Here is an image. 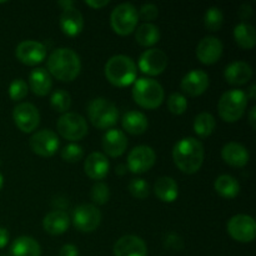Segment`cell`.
<instances>
[{
	"label": "cell",
	"mask_w": 256,
	"mask_h": 256,
	"mask_svg": "<svg viewBox=\"0 0 256 256\" xmlns=\"http://www.w3.org/2000/svg\"><path fill=\"white\" fill-rule=\"evenodd\" d=\"M205 158L204 145L195 138H182L172 149V159L180 172L195 174L202 166Z\"/></svg>",
	"instance_id": "cell-1"
},
{
	"label": "cell",
	"mask_w": 256,
	"mask_h": 256,
	"mask_svg": "<svg viewBox=\"0 0 256 256\" xmlns=\"http://www.w3.org/2000/svg\"><path fill=\"white\" fill-rule=\"evenodd\" d=\"M80 70V56L70 48L55 49L48 58V72L60 82H72L79 76Z\"/></svg>",
	"instance_id": "cell-2"
},
{
	"label": "cell",
	"mask_w": 256,
	"mask_h": 256,
	"mask_svg": "<svg viewBox=\"0 0 256 256\" xmlns=\"http://www.w3.org/2000/svg\"><path fill=\"white\" fill-rule=\"evenodd\" d=\"M105 76L108 82L118 88H126L136 80V64L126 55H114L105 64Z\"/></svg>",
	"instance_id": "cell-3"
},
{
	"label": "cell",
	"mask_w": 256,
	"mask_h": 256,
	"mask_svg": "<svg viewBox=\"0 0 256 256\" xmlns=\"http://www.w3.org/2000/svg\"><path fill=\"white\" fill-rule=\"evenodd\" d=\"M164 89L159 82L152 78H140L132 86L134 102L142 109H158L164 102Z\"/></svg>",
	"instance_id": "cell-4"
},
{
	"label": "cell",
	"mask_w": 256,
	"mask_h": 256,
	"mask_svg": "<svg viewBox=\"0 0 256 256\" xmlns=\"http://www.w3.org/2000/svg\"><path fill=\"white\" fill-rule=\"evenodd\" d=\"M246 92L240 89H232L225 92L218 102L219 115L224 122H236L245 114L248 108Z\"/></svg>",
	"instance_id": "cell-5"
},
{
	"label": "cell",
	"mask_w": 256,
	"mask_h": 256,
	"mask_svg": "<svg viewBox=\"0 0 256 256\" xmlns=\"http://www.w3.org/2000/svg\"><path fill=\"white\" fill-rule=\"evenodd\" d=\"M88 116L92 124L98 129H112L119 120V112L110 100L96 98L88 105Z\"/></svg>",
	"instance_id": "cell-6"
},
{
	"label": "cell",
	"mask_w": 256,
	"mask_h": 256,
	"mask_svg": "<svg viewBox=\"0 0 256 256\" xmlns=\"http://www.w3.org/2000/svg\"><path fill=\"white\" fill-rule=\"evenodd\" d=\"M139 14L136 8L130 2L118 5L110 15V25L114 32L120 36H126L136 29Z\"/></svg>",
	"instance_id": "cell-7"
},
{
	"label": "cell",
	"mask_w": 256,
	"mask_h": 256,
	"mask_svg": "<svg viewBox=\"0 0 256 256\" xmlns=\"http://www.w3.org/2000/svg\"><path fill=\"white\" fill-rule=\"evenodd\" d=\"M58 132L64 139L70 142H79L88 134V122L84 116L76 112H65L56 122Z\"/></svg>",
	"instance_id": "cell-8"
},
{
	"label": "cell",
	"mask_w": 256,
	"mask_h": 256,
	"mask_svg": "<svg viewBox=\"0 0 256 256\" xmlns=\"http://www.w3.org/2000/svg\"><path fill=\"white\" fill-rule=\"evenodd\" d=\"M226 229L232 239L244 244L254 242L256 236V222L250 215H234L228 222Z\"/></svg>",
	"instance_id": "cell-9"
},
{
	"label": "cell",
	"mask_w": 256,
	"mask_h": 256,
	"mask_svg": "<svg viewBox=\"0 0 256 256\" xmlns=\"http://www.w3.org/2000/svg\"><path fill=\"white\" fill-rule=\"evenodd\" d=\"M72 222L79 232H92L102 222V212L95 205L82 204L72 212Z\"/></svg>",
	"instance_id": "cell-10"
},
{
	"label": "cell",
	"mask_w": 256,
	"mask_h": 256,
	"mask_svg": "<svg viewBox=\"0 0 256 256\" xmlns=\"http://www.w3.org/2000/svg\"><path fill=\"white\" fill-rule=\"evenodd\" d=\"M30 149L32 152L42 158H50L58 152L60 140L56 132L50 129H42L34 132L30 138Z\"/></svg>",
	"instance_id": "cell-11"
},
{
	"label": "cell",
	"mask_w": 256,
	"mask_h": 256,
	"mask_svg": "<svg viewBox=\"0 0 256 256\" xmlns=\"http://www.w3.org/2000/svg\"><path fill=\"white\" fill-rule=\"evenodd\" d=\"M156 154L148 145L135 146L128 155V169L132 174H144L154 166Z\"/></svg>",
	"instance_id": "cell-12"
},
{
	"label": "cell",
	"mask_w": 256,
	"mask_h": 256,
	"mask_svg": "<svg viewBox=\"0 0 256 256\" xmlns=\"http://www.w3.org/2000/svg\"><path fill=\"white\" fill-rule=\"evenodd\" d=\"M12 119L18 129L22 132H32L40 124L39 110L30 102H20L14 108Z\"/></svg>",
	"instance_id": "cell-13"
},
{
	"label": "cell",
	"mask_w": 256,
	"mask_h": 256,
	"mask_svg": "<svg viewBox=\"0 0 256 256\" xmlns=\"http://www.w3.org/2000/svg\"><path fill=\"white\" fill-rule=\"evenodd\" d=\"M138 66L144 74L149 76H156L162 74L168 66V56L162 50L152 48L145 50L139 58Z\"/></svg>",
	"instance_id": "cell-14"
},
{
	"label": "cell",
	"mask_w": 256,
	"mask_h": 256,
	"mask_svg": "<svg viewBox=\"0 0 256 256\" xmlns=\"http://www.w3.org/2000/svg\"><path fill=\"white\" fill-rule=\"evenodd\" d=\"M18 60L28 66H35L44 62L46 58V48L35 40H24L15 49Z\"/></svg>",
	"instance_id": "cell-15"
},
{
	"label": "cell",
	"mask_w": 256,
	"mask_h": 256,
	"mask_svg": "<svg viewBox=\"0 0 256 256\" xmlns=\"http://www.w3.org/2000/svg\"><path fill=\"white\" fill-rule=\"evenodd\" d=\"M222 42L215 36H205L196 46V58L204 65H212L220 60L222 55Z\"/></svg>",
	"instance_id": "cell-16"
},
{
	"label": "cell",
	"mask_w": 256,
	"mask_h": 256,
	"mask_svg": "<svg viewBox=\"0 0 256 256\" xmlns=\"http://www.w3.org/2000/svg\"><path fill=\"white\" fill-rule=\"evenodd\" d=\"M180 86L182 92L189 96H200L209 88V75L204 70L194 69L182 78Z\"/></svg>",
	"instance_id": "cell-17"
},
{
	"label": "cell",
	"mask_w": 256,
	"mask_h": 256,
	"mask_svg": "<svg viewBox=\"0 0 256 256\" xmlns=\"http://www.w3.org/2000/svg\"><path fill=\"white\" fill-rule=\"evenodd\" d=\"M115 256H146L148 248L144 240L136 235L122 236L114 245Z\"/></svg>",
	"instance_id": "cell-18"
},
{
	"label": "cell",
	"mask_w": 256,
	"mask_h": 256,
	"mask_svg": "<svg viewBox=\"0 0 256 256\" xmlns=\"http://www.w3.org/2000/svg\"><path fill=\"white\" fill-rule=\"evenodd\" d=\"M128 148V138L119 129H109L102 136V149L110 158H119Z\"/></svg>",
	"instance_id": "cell-19"
},
{
	"label": "cell",
	"mask_w": 256,
	"mask_h": 256,
	"mask_svg": "<svg viewBox=\"0 0 256 256\" xmlns=\"http://www.w3.org/2000/svg\"><path fill=\"white\" fill-rule=\"evenodd\" d=\"M59 22L62 32L70 38L78 36L84 28V18L75 6L62 10Z\"/></svg>",
	"instance_id": "cell-20"
},
{
	"label": "cell",
	"mask_w": 256,
	"mask_h": 256,
	"mask_svg": "<svg viewBox=\"0 0 256 256\" xmlns=\"http://www.w3.org/2000/svg\"><path fill=\"white\" fill-rule=\"evenodd\" d=\"M109 160L102 152H92L84 162L85 174L92 180H102L109 174Z\"/></svg>",
	"instance_id": "cell-21"
},
{
	"label": "cell",
	"mask_w": 256,
	"mask_h": 256,
	"mask_svg": "<svg viewBox=\"0 0 256 256\" xmlns=\"http://www.w3.org/2000/svg\"><path fill=\"white\" fill-rule=\"evenodd\" d=\"M222 158L228 165L232 168H244L249 162L250 154L246 148L240 142H228L222 146Z\"/></svg>",
	"instance_id": "cell-22"
},
{
	"label": "cell",
	"mask_w": 256,
	"mask_h": 256,
	"mask_svg": "<svg viewBox=\"0 0 256 256\" xmlns=\"http://www.w3.org/2000/svg\"><path fill=\"white\" fill-rule=\"evenodd\" d=\"M224 76L230 85L240 86L250 82L252 76V69L245 62H232L225 68Z\"/></svg>",
	"instance_id": "cell-23"
},
{
	"label": "cell",
	"mask_w": 256,
	"mask_h": 256,
	"mask_svg": "<svg viewBox=\"0 0 256 256\" xmlns=\"http://www.w3.org/2000/svg\"><path fill=\"white\" fill-rule=\"evenodd\" d=\"M70 218L62 210L50 212L42 220V228L50 235H62L69 229Z\"/></svg>",
	"instance_id": "cell-24"
},
{
	"label": "cell",
	"mask_w": 256,
	"mask_h": 256,
	"mask_svg": "<svg viewBox=\"0 0 256 256\" xmlns=\"http://www.w3.org/2000/svg\"><path fill=\"white\" fill-rule=\"evenodd\" d=\"M29 86L38 96H45L52 88V75L42 68H36L29 75Z\"/></svg>",
	"instance_id": "cell-25"
},
{
	"label": "cell",
	"mask_w": 256,
	"mask_h": 256,
	"mask_svg": "<svg viewBox=\"0 0 256 256\" xmlns=\"http://www.w3.org/2000/svg\"><path fill=\"white\" fill-rule=\"evenodd\" d=\"M122 129L132 135H142L148 130L149 122L148 118L138 110H130L125 112L122 119Z\"/></svg>",
	"instance_id": "cell-26"
},
{
	"label": "cell",
	"mask_w": 256,
	"mask_h": 256,
	"mask_svg": "<svg viewBox=\"0 0 256 256\" xmlns=\"http://www.w3.org/2000/svg\"><path fill=\"white\" fill-rule=\"evenodd\" d=\"M154 192L158 199L162 202H172L178 199L179 186L172 178L162 176L155 182Z\"/></svg>",
	"instance_id": "cell-27"
},
{
	"label": "cell",
	"mask_w": 256,
	"mask_h": 256,
	"mask_svg": "<svg viewBox=\"0 0 256 256\" xmlns=\"http://www.w3.org/2000/svg\"><path fill=\"white\" fill-rule=\"evenodd\" d=\"M12 256H40L42 248L39 242L30 236H20L12 242L10 248Z\"/></svg>",
	"instance_id": "cell-28"
},
{
	"label": "cell",
	"mask_w": 256,
	"mask_h": 256,
	"mask_svg": "<svg viewBox=\"0 0 256 256\" xmlns=\"http://www.w3.org/2000/svg\"><path fill=\"white\" fill-rule=\"evenodd\" d=\"M234 39L238 46L242 49L250 50L256 44V32L252 25L242 22L234 28Z\"/></svg>",
	"instance_id": "cell-29"
},
{
	"label": "cell",
	"mask_w": 256,
	"mask_h": 256,
	"mask_svg": "<svg viewBox=\"0 0 256 256\" xmlns=\"http://www.w3.org/2000/svg\"><path fill=\"white\" fill-rule=\"evenodd\" d=\"M215 192L225 199H234L240 192V184L232 175H220L214 182Z\"/></svg>",
	"instance_id": "cell-30"
},
{
	"label": "cell",
	"mask_w": 256,
	"mask_h": 256,
	"mask_svg": "<svg viewBox=\"0 0 256 256\" xmlns=\"http://www.w3.org/2000/svg\"><path fill=\"white\" fill-rule=\"evenodd\" d=\"M135 40L138 44L144 48L152 46L160 40L159 28L152 22H144L135 32Z\"/></svg>",
	"instance_id": "cell-31"
},
{
	"label": "cell",
	"mask_w": 256,
	"mask_h": 256,
	"mask_svg": "<svg viewBox=\"0 0 256 256\" xmlns=\"http://www.w3.org/2000/svg\"><path fill=\"white\" fill-rule=\"evenodd\" d=\"M194 132L199 138H208L214 132L216 128V120L210 112H200L194 119Z\"/></svg>",
	"instance_id": "cell-32"
},
{
	"label": "cell",
	"mask_w": 256,
	"mask_h": 256,
	"mask_svg": "<svg viewBox=\"0 0 256 256\" xmlns=\"http://www.w3.org/2000/svg\"><path fill=\"white\" fill-rule=\"evenodd\" d=\"M50 105L56 112H68V110L72 106V96L66 90L58 89L52 92L50 98Z\"/></svg>",
	"instance_id": "cell-33"
},
{
	"label": "cell",
	"mask_w": 256,
	"mask_h": 256,
	"mask_svg": "<svg viewBox=\"0 0 256 256\" xmlns=\"http://www.w3.org/2000/svg\"><path fill=\"white\" fill-rule=\"evenodd\" d=\"M224 24V14L218 6H212L204 15V25L209 32H218Z\"/></svg>",
	"instance_id": "cell-34"
},
{
	"label": "cell",
	"mask_w": 256,
	"mask_h": 256,
	"mask_svg": "<svg viewBox=\"0 0 256 256\" xmlns=\"http://www.w3.org/2000/svg\"><path fill=\"white\" fill-rule=\"evenodd\" d=\"M130 194L134 198L139 200H144L149 196L150 194V186L148 182H145L142 178H136V179L130 180L129 185H128Z\"/></svg>",
	"instance_id": "cell-35"
},
{
	"label": "cell",
	"mask_w": 256,
	"mask_h": 256,
	"mask_svg": "<svg viewBox=\"0 0 256 256\" xmlns=\"http://www.w3.org/2000/svg\"><path fill=\"white\" fill-rule=\"evenodd\" d=\"M168 109L172 114L182 115L188 109V100L180 92H172L168 99Z\"/></svg>",
	"instance_id": "cell-36"
},
{
	"label": "cell",
	"mask_w": 256,
	"mask_h": 256,
	"mask_svg": "<svg viewBox=\"0 0 256 256\" xmlns=\"http://www.w3.org/2000/svg\"><path fill=\"white\" fill-rule=\"evenodd\" d=\"M92 200L98 205H104L110 199V190L105 182H98L92 188Z\"/></svg>",
	"instance_id": "cell-37"
},
{
	"label": "cell",
	"mask_w": 256,
	"mask_h": 256,
	"mask_svg": "<svg viewBox=\"0 0 256 256\" xmlns=\"http://www.w3.org/2000/svg\"><path fill=\"white\" fill-rule=\"evenodd\" d=\"M28 92H29V86H28L26 82L22 79L12 80L9 86V96L14 102H20L24 99L28 95Z\"/></svg>",
	"instance_id": "cell-38"
},
{
	"label": "cell",
	"mask_w": 256,
	"mask_h": 256,
	"mask_svg": "<svg viewBox=\"0 0 256 256\" xmlns=\"http://www.w3.org/2000/svg\"><path fill=\"white\" fill-rule=\"evenodd\" d=\"M82 156H84V150L76 142H72L62 150V158L66 162H78L82 159Z\"/></svg>",
	"instance_id": "cell-39"
},
{
	"label": "cell",
	"mask_w": 256,
	"mask_h": 256,
	"mask_svg": "<svg viewBox=\"0 0 256 256\" xmlns=\"http://www.w3.org/2000/svg\"><path fill=\"white\" fill-rule=\"evenodd\" d=\"M138 14H139V18H142V20L150 22V20H154L155 18H158L159 9L154 4H144L140 8V10H138Z\"/></svg>",
	"instance_id": "cell-40"
},
{
	"label": "cell",
	"mask_w": 256,
	"mask_h": 256,
	"mask_svg": "<svg viewBox=\"0 0 256 256\" xmlns=\"http://www.w3.org/2000/svg\"><path fill=\"white\" fill-rule=\"evenodd\" d=\"M165 248H168L172 252H180L184 248V242L182 238L176 234H168L164 240Z\"/></svg>",
	"instance_id": "cell-41"
},
{
	"label": "cell",
	"mask_w": 256,
	"mask_h": 256,
	"mask_svg": "<svg viewBox=\"0 0 256 256\" xmlns=\"http://www.w3.org/2000/svg\"><path fill=\"white\" fill-rule=\"evenodd\" d=\"M59 256H79L78 248L72 244H66L60 249Z\"/></svg>",
	"instance_id": "cell-42"
},
{
	"label": "cell",
	"mask_w": 256,
	"mask_h": 256,
	"mask_svg": "<svg viewBox=\"0 0 256 256\" xmlns=\"http://www.w3.org/2000/svg\"><path fill=\"white\" fill-rule=\"evenodd\" d=\"M109 0H85V4L92 9H102L104 6L109 5Z\"/></svg>",
	"instance_id": "cell-43"
},
{
	"label": "cell",
	"mask_w": 256,
	"mask_h": 256,
	"mask_svg": "<svg viewBox=\"0 0 256 256\" xmlns=\"http://www.w3.org/2000/svg\"><path fill=\"white\" fill-rule=\"evenodd\" d=\"M252 15V9L250 5L244 4L242 5V8L239 9V16L242 20H248Z\"/></svg>",
	"instance_id": "cell-44"
},
{
	"label": "cell",
	"mask_w": 256,
	"mask_h": 256,
	"mask_svg": "<svg viewBox=\"0 0 256 256\" xmlns=\"http://www.w3.org/2000/svg\"><path fill=\"white\" fill-rule=\"evenodd\" d=\"M9 232L4 228H0V249L6 246V244L9 242Z\"/></svg>",
	"instance_id": "cell-45"
},
{
	"label": "cell",
	"mask_w": 256,
	"mask_h": 256,
	"mask_svg": "<svg viewBox=\"0 0 256 256\" xmlns=\"http://www.w3.org/2000/svg\"><path fill=\"white\" fill-rule=\"evenodd\" d=\"M255 112H256V108L252 106V110H250V112H249V122H250V125H252V129H255V128H256Z\"/></svg>",
	"instance_id": "cell-46"
},
{
	"label": "cell",
	"mask_w": 256,
	"mask_h": 256,
	"mask_svg": "<svg viewBox=\"0 0 256 256\" xmlns=\"http://www.w3.org/2000/svg\"><path fill=\"white\" fill-rule=\"evenodd\" d=\"M58 4H59V6L62 8V10L74 6V2H72V0H62V2H59Z\"/></svg>",
	"instance_id": "cell-47"
},
{
	"label": "cell",
	"mask_w": 256,
	"mask_h": 256,
	"mask_svg": "<svg viewBox=\"0 0 256 256\" xmlns=\"http://www.w3.org/2000/svg\"><path fill=\"white\" fill-rule=\"evenodd\" d=\"M248 99L250 100H254L256 98V85L252 84V86L249 88V90H248V94H246Z\"/></svg>",
	"instance_id": "cell-48"
},
{
	"label": "cell",
	"mask_w": 256,
	"mask_h": 256,
	"mask_svg": "<svg viewBox=\"0 0 256 256\" xmlns=\"http://www.w3.org/2000/svg\"><path fill=\"white\" fill-rule=\"evenodd\" d=\"M2 185H4V178H2V175L0 174V190L2 189Z\"/></svg>",
	"instance_id": "cell-49"
},
{
	"label": "cell",
	"mask_w": 256,
	"mask_h": 256,
	"mask_svg": "<svg viewBox=\"0 0 256 256\" xmlns=\"http://www.w3.org/2000/svg\"><path fill=\"white\" fill-rule=\"evenodd\" d=\"M0 256H6V255H0Z\"/></svg>",
	"instance_id": "cell-50"
}]
</instances>
